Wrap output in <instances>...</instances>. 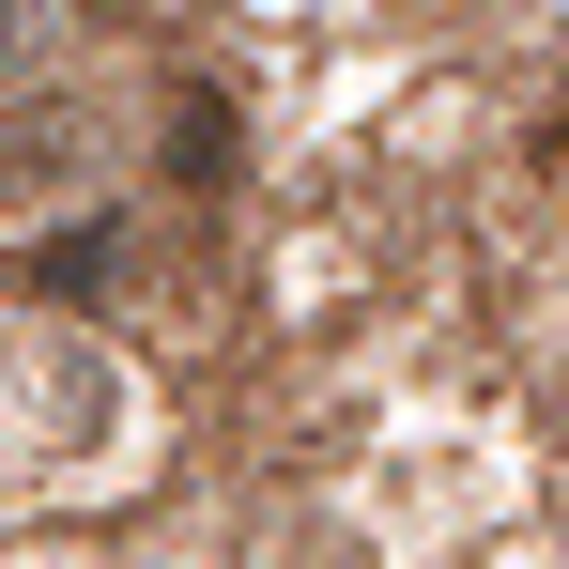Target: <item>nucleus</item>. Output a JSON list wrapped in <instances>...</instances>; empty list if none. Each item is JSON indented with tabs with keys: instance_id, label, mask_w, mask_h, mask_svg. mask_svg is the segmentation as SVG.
<instances>
[{
	"instance_id": "423d86ee",
	"label": "nucleus",
	"mask_w": 569,
	"mask_h": 569,
	"mask_svg": "<svg viewBox=\"0 0 569 569\" xmlns=\"http://www.w3.org/2000/svg\"><path fill=\"white\" fill-rule=\"evenodd\" d=\"M0 370H16V355H0Z\"/></svg>"
},
{
	"instance_id": "7ed1b4c3",
	"label": "nucleus",
	"mask_w": 569,
	"mask_h": 569,
	"mask_svg": "<svg viewBox=\"0 0 569 569\" xmlns=\"http://www.w3.org/2000/svg\"><path fill=\"white\" fill-rule=\"evenodd\" d=\"M62 154H78V123H62V108H16V123H0V200H31Z\"/></svg>"
},
{
	"instance_id": "20e7f679",
	"label": "nucleus",
	"mask_w": 569,
	"mask_h": 569,
	"mask_svg": "<svg viewBox=\"0 0 569 569\" xmlns=\"http://www.w3.org/2000/svg\"><path fill=\"white\" fill-rule=\"evenodd\" d=\"M16 62H31V0H0V78H16Z\"/></svg>"
},
{
	"instance_id": "f03ea898",
	"label": "nucleus",
	"mask_w": 569,
	"mask_h": 569,
	"mask_svg": "<svg viewBox=\"0 0 569 569\" xmlns=\"http://www.w3.org/2000/svg\"><path fill=\"white\" fill-rule=\"evenodd\" d=\"M231 154H247V123H231V93H170V186H216V170H231Z\"/></svg>"
},
{
	"instance_id": "39448f33",
	"label": "nucleus",
	"mask_w": 569,
	"mask_h": 569,
	"mask_svg": "<svg viewBox=\"0 0 569 569\" xmlns=\"http://www.w3.org/2000/svg\"><path fill=\"white\" fill-rule=\"evenodd\" d=\"M93 16H139V0H93Z\"/></svg>"
},
{
	"instance_id": "f257e3e1",
	"label": "nucleus",
	"mask_w": 569,
	"mask_h": 569,
	"mask_svg": "<svg viewBox=\"0 0 569 569\" xmlns=\"http://www.w3.org/2000/svg\"><path fill=\"white\" fill-rule=\"evenodd\" d=\"M31 292H62V308H108V292H123V216H47V247H31Z\"/></svg>"
}]
</instances>
